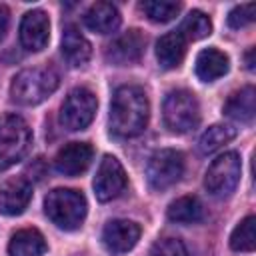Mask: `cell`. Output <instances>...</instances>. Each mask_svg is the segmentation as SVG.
Segmentation results:
<instances>
[{
	"instance_id": "obj_15",
	"label": "cell",
	"mask_w": 256,
	"mask_h": 256,
	"mask_svg": "<svg viewBox=\"0 0 256 256\" xmlns=\"http://www.w3.org/2000/svg\"><path fill=\"white\" fill-rule=\"evenodd\" d=\"M60 50H62L64 60H66L72 68L84 66V64L90 60V54H92L90 42L80 34V30H78L74 24H66V26H64Z\"/></svg>"
},
{
	"instance_id": "obj_21",
	"label": "cell",
	"mask_w": 256,
	"mask_h": 256,
	"mask_svg": "<svg viewBox=\"0 0 256 256\" xmlns=\"http://www.w3.org/2000/svg\"><path fill=\"white\" fill-rule=\"evenodd\" d=\"M168 218L178 224H194L204 218V206L196 196H182L168 206Z\"/></svg>"
},
{
	"instance_id": "obj_7",
	"label": "cell",
	"mask_w": 256,
	"mask_h": 256,
	"mask_svg": "<svg viewBox=\"0 0 256 256\" xmlns=\"http://www.w3.org/2000/svg\"><path fill=\"white\" fill-rule=\"evenodd\" d=\"M184 174V154L172 148H162L148 158L146 178L154 190H166Z\"/></svg>"
},
{
	"instance_id": "obj_12",
	"label": "cell",
	"mask_w": 256,
	"mask_h": 256,
	"mask_svg": "<svg viewBox=\"0 0 256 256\" xmlns=\"http://www.w3.org/2000/svg\"><path fill=\"white\" fill-rule=\"evenodd\" d=\"M92 156L94 150L88 142H70L58 150L54 158V166L64 176H78L90 166Z\"/></svg>"
},
{
	"instance_id": "obj_2",
	"label": "cell",
	"mask_w": 256,
	"mask_h": 256,
	"mask_svg": "<svg viewBox=\"0 0 256 256\" xmlns=\"http://www.w3.org/2000/svg\"><path fill=\"white\" fill-rule=\"evenodd\" d=\"M58 88V74L52 66H34L18 72L10 84V96L22 106L44 102Z\"/></svg>"
},
{
	"instance_id": "obj_8",
	"label": "cell",
	"mask_w": 256,
	"mask_h": 256,
	"mask_svg": "<svg viewBox=\"0 0 256 256\" xmlns=\"http://www.w3.org/2000/svg\"><path fill=\"white\" fill-rule=\"evenodd\" d=\"M96 96L88 88H74L62 102L60 108V122L68 130H84L96 114Z\"/></svg>"
},
{
	"instance_id": "obj_28",
	"label": "cell",
	"mask_w": 256,
	"mask_h": 256,
	"mask_svg": "<svg viewBox=\"0 0 256 256\" xmlns=\"http://www.w3.org/2000/svg\"><path fill=\"white\" fill-rule=\"evenodd\" d=\"M8 22H10V12L4 4H0V42L4 40L6 36V30H8Z\"/></svg>"
},
{
	"instance_id": "obj_6",
	"label": "cell",
	"mask_w": 256,
	"mask_h": 256,
	"mask_svg": "<svg viewBox=\"0 0 256 256\" xmlns=\"http://www.w3.org/2000/svg\"><path fill=\"white\" fill-rule=\"evenodd\" d=\"M240 170H242L240 156L236 152H224L206 170L204 176L206 190L216 198L230 196L240 182Z\"/></svg>"
},
{
	"instance_id": "obj_4",
	"label": "cell",
	"mask_w": 256,
	"mask_h": 256,
	"mask_svg": "<svg viewBox=\"0 0 256 256\" xmlns=\"http://www.w3.org/2000/svg\"><path fill=\"white\" fill-rule=\"evenodd\" d=\"M162 116L170 132L186 134L200 122V104L190 90H172L164 98Z\"/></svg>"
},
{
	"instance_id": "obj_22",
	"label": "cell",
	"mask_w": 256,
	"mask_h": 256,
	"mask_svg": "<svg viewBox=\"0 0 256 256\" xmlns=\"http://www.w3.org/2000/svg\"><path fill=\"white\" fill-rule=\"evenodd\" d=\"M236 136V128L226 126V124H214L210 126L198 140V150L202 154H210L214 150H218L220 146H224L226 142H230Z\"/></svg>"
},
{
	"instance_id": "obj_14",
	"label": "cell",
	"mask_w": 256,
	"mask_h": 256,
	"mask_svg": "<svg viewBox=\"0 0 256 256\" xmlns=\"http://www.w3.org/2000/svg\"><path fill=\"white\" fill-rule=\"evenodd\" d=\"M140 238V226L132 220H112L102 232L104 246L110 252H128Z\"/></svg>"
},
{
	"instance_id": "obj_3",
	"label": "cell",
	"mask_w": 256,
	"mask_h": 256,
	"mask_svg": "<svg viewBox=\"0 0 256 256\" xmlns=\"http://www.w3.org/2000/svg\"><path fill=\"white\" fill-rule=\"evenodd\" d=\"M86 198L72 188H54L44 198L46 216L62 230H76L86 218Z\"/></svg>"
},
{
	"instance_id": "obj_25",
	"label": "cell",
	"mask_w": 256,
	"mask_h": 256,
	"mask_svg": "<svg viewBox=\"0 0 256 256\" xmlns=\"http://www.w3.org/2000/svg\"><path fill=\"white\" fill-rule=\"evenodd\" d=\"M142 10L146 12V16L152 22H170L176 18V14L180 12V4L178 2H164V0H148L142 4Z\"/></svg>"
},
{
	"instance_id": "obj_27",
	"label": "cell",
	"mask_w": 256,
	"mask_h": 256,
	"mask_svg": "<svg viewBox=\"0 0 256 256\" xmlns=\"http://www.w3.org/2000/svg\"><path fill=\"white\" fill-rule=\"evenodd\" d=\"M256 16V4H240L230 10L228 14V26L230 28H244L248 26Z\"/></svg>"
},
{
	"instance_id": "obj_24",
	"label": "cell",
	"mask_w": 256,
	"mask_h": 256,
	"mask_svg": "<svg viewBox=\"0 0 256 256\" xmlns=\"http://www.w3.org/2000/svg\"><path fill=\"white\" fill-rule=\"evenodd\" d=\"M178 32H180L184 38H188V40H202V38L210 36V32H212V22H210V18H208L204 12L192 10V12L182 20Z\"/></svg>"
},
{
	"instance_id": "obj_23",
	"label": "cell",
	"mask_w": 256,
	"mask_h": 256,
	"mask_svg": "<svg viewBox=\"0 0 256 256\" xmlns=\"http://www.w3.org/2000/svg\"><path fill=\"white\" fill-rule=\"evenodd\" d=\"M230 246L232 250H238V252H252L256 248V218L254 216H246L232 230Z\"/></svg>"
},
{
	"instance_id": "obj_9",
	"label": "cell",
	"mask_w": 256,
	"mask_h": 256,
	"mask_svg": "<svg viewBox=\"0 0 256 256\" xmlns=\"http://www.w3.org/2000/svg\"><path fill=\"white\" fill-rule=\"evenodd\" d=\"M126 188V172L122 168V164L106 154L98 166V172L94 176V194L100 202H108L112 198H116L122 190Z\"/></svg>"
},
{
	"instance_id": "obj_16",
	"label": "cell",
	"mask_w": 256,
	"mask_h": 256,
	"mask_svg": "<svg viewBox=\"0 0 256 256\" xmlns=\"http://www.w3.org/2000/svg\"><path fill=\"white\" fill-rule=\"evenodd\" d=\"M84 24L96 34H110L120 26V12L110 2H96L86 10Z\"/></svg>"
},
{
	"instance_id": "obj_11",
	"label": "cell",
	"mask_w": 256,
	"mask_h": 256,
	"mask_svg": "<svg viewBox=\"0 0 256 256\" xmlns=\"http://www.w3.org/2000/svg\"><path fill=\"white\" fill-rule=\"evenodd\" d=\"M50 38V22L46 12L30 10L20 22V42L30 52H40Z\"/></svg>"
},
{
	"instance_id": "obj_18",
	"label": "cell",
	"mask_w": 256,
	"mask_h": 256,
	"mask_svg": "<svg viewBox=\"0 0 256 256\" xmlns=\"http://www.w3.org/2000/svg\"><path fill=\"white\" fill-rule=\"evenodd\" d=\"M256 90L254 86H244L240 90H236L234 94H230V98L224 104V114L236 122H252L254 114H256Z\"/></svg>"
},
{
	"instance_id": "obj_1",
	"label": "cell",
	"mask_w": 256,
	"mask_h": 256,
	"mask_svg": "<svg viewBox=\"0 0 256 256\" xmlns=\"http://www.w3.org/2000/svg\"><path fill=\"white\" fill-rule=\"evenodd\" d=\"M150 116L148 96L140 86H120L110 104V128L122 138L144 132Z\"/></svg>"
},
{
	"instance_id": "obj_26",
	"label": "cell",
	"mask_w": 256,
	"mask_h": 256,
	"mask_svg": "<svg viewBox=\"0 0 256 256\" xmlns=\"http://www.w3.org/2000/svg\"><path fill=\"white\" fill-rule=\"evenodd\" d=\"M148 256H188V250L178 238H162L152 246Z\"/></svg>"
},
{
	"instance_id": "obj_19",
	"label": "cell",
	"mask_w": 256,
	"mask_h": 256,
	"mask_svg": "<svg viewBox=\"0 0 256 256\" xmlns=\"http://www.w3.org/2000/svg\"><path fill=\"white\" fill-rule=\"evenodd\" d=\"M46 252V240L36 228H22L12 234L8 242L10 256H42Z\"/></svg>"
},
{
	"instance_id": "obj_17",
	"label": "cell",
	"mask_w": 256,
	"mask_h": 256,
	"mask_svg": "<svg viewBox=\"0 0 256 256\" xmlns=\"http://www.w3.org/2000/svg\"><path fill=\"white\" fill-rule=\"evenodd\" d=\"M184 54H186V38L178 30L166 32L156 42V58L160 66L166 70L180 66L184 60Z\"/></svg>"
},
{
	"instance_id": "obj_5",
	"label": "cell",
	"mask_w": 256,
	"mask_h": 256,
	"mask_svg": "<svg viewBox=\"0 0 256 256\" xmlns=\"http://www.w3.org/2000/svg\"><path fill=\"white\" fill-rule=\"evenodd\" d=\"M32 140L28 124L16 114L0 116V170L16 164L26 154Z\"/></svg>"
},
{
	"instance_id": "obj_13",
	"label": "cell",
	"mask_w": 256,
	"mask_h": 256,
	"mask_svg": "<svg viewBox=\"0 0 256 256\" xmlns=\"http://www.w3.org/2000/svg\"><path fill=\"white\" fill-rule=\"evenodd\" d=\"M32 200V184L18 176L0 184V214L16 216L26 210Z\"/></svg>"
},
{
	"instance_id": "obj_20",
	"label": "cell",
	"mask_w": 256,
	"mask_h": 256,
	"mask_svg": "<svg viewBox=\"0 0 256 256\" xmlns=\"http://www.w3.org/2000/svg\"><path fill=\"white\" fill-rule=\"evenodd\" d=\"M230 68L228 56L220 52L218 48H206L196 58V74L204 82H214L220 76H224Z\"/></svg>"
},
{
	"instance_id": "obj_29",
	"label": "cell",
	"mask_w": 256,
	"mask_h": 256,
	"mask_svg": "<svg viewBox=\"0 0 256 256\" xmlns=\"http://www.w3.org/2000/svg\"><path fill=\"white\" fill-rule=\"evenodd\" d=\"M252 56H254V48H250L248 54H246V66H248V70H254V60H252Z\"/></svg>"
},
{
	"instance_id": "obj_10",
	"label": "cell",
	"mask_w": 256,
	"mask_h": 256,
	"mask_svg": "<svg viewBox=\"0 0 256 256\" xmlns=\"http://www.w3.org/2000/svg\"><path fill=\"white\" fill-rule=\"evenodd\" d=\"M144 46H146V38L140 30L132 28L124 34H120L106 50V58L116 64V66H126V64H134L142 58L144 54Z\"/></svg>"
}]
</instances>
